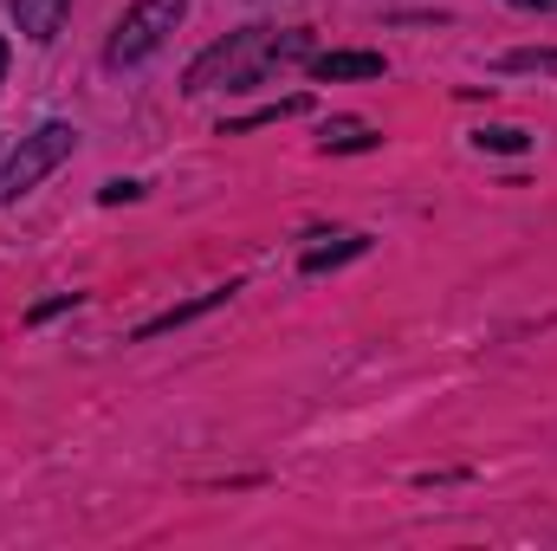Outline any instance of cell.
I'll use <instances>...</instances> for the list:
<instances>
[{
    "mask_svg": "<svg viewBox=\"0 0 557 551\" xmlns=\"http://www.w3.org/2000/svg\"><path fill=\"white\" fill-rule=\"evenodd\" d=\"M311 52V33L298 26V33H273V26H240V33H227V39H214L195 65H188V78H182V91L188 98H201V91H247V85H260L273 65H292V59H305Z\"/></svg>",
    "mask_w": 557,
    "mask_h": 551,
    "instance_id": "1",
    "label": "cell"
},
{
    "mask_svg": "<svg viewBox=\"0 0 557 551\" xmlns=\"http://www.w3.org/2000/svg\"><path fill=\"white\" fill-rule=\"evenodd\" d=\"M72 149H78V131L72 124H39L33 137H20V149L0 162V208H13L20 195H33Z\"/></svg>",
    "mask_w": 557,
    "mask_h": 551,
    "instance_id": "2",
    "label": "cell"
},
{
    "mask_svg": "<svg viewBox=\"0 0 557 551\" xmlns=\"http://www.w3.org/2000/svg\"><path fill=\"white\" fill-rule=\"evenodd\" d=\"M182 13H188V0H137L117 26H111V39H104V65H143L175 26H182Z\"/></svg>",
    "mask_w": 557,
    "mask_h": 551,
    "instance_id": "3",
    "label": "cell"
},
{
    "mask_svg": "<svg viewBox=\"0 0 557 551\" xmlns=\"http://www.w3.org/2000/svg\"><path fill=\"white\" fill-rule=\"evenodd\" d=\"M7 13H13V26H20L33 46H46V39H59L72 0H7Z\"/></svg>",
    "mask_w": 557,
    "mask_h": 551,
    "instance_id": "4",
    "label": "cell"
},
{
    "mask_svg": "<svg viewBox=\"0 0 557 551\" xmlns=\"http://www.w3.org/2000/svg\"><path fill=\"white\" fill-rule=\"evenodd\" d=\"M227 298H234V285H214V292H201V298H188V305H169V311L143 318V325H137V344L162 338V331H175V325H195L201 311H214V305H227Z\"/></svg>",
    "mask_w": 557,
    "mask_h": 551,
    "instance_id": "5",
    "label": "cell"
},
{
    "mask_svg": "<svg viewBox=\"0 0 557 551\" xmlns=\"http://www.w3.org/2000/svg\"><path fill=\"white\" fill-rule=\"evenodd\" d=\"M311 72L331 85V78H383V52H324L311 59Z\"/></svg>",
    "mask_w": 557,
    "mask_h": 551,
    "instance_id": "6",
    "label": "cell"
},
{
    "mask_svg": "<svg viewBox=\"0 0 557 551\" xmlns=\"http://www.w3.org/2000/svg\"><path fill=\"white\" fill-rule=\"evenodd\" d=\"M363 247H370L363 234H337L331 247H311V254H305V273H324V267H337V260H357Z\"/></svg>",
    "mask_w": 557,
    "mask_h": 551,
    "instance_id": "7",
    "label": "cell"
},
{
    "mask_svg": "<svg viewBox=\"0 0 557 551\" xmlns=\"http://www.w3.org/2000/svg\"><path fill=\"white\" fill-rule=\"evenodd\" d=\"M376 143V131L363 124V118H337L331 131H324V149H370Z\"/></svg>",
    "mask_w": 557,
    "mask_h": 551,
    "instance_id": "8",
    "label": "cell"
},
{
    "mask_svg": "<svg viewBox=\"0 0 557 551\" xmlns=\"http://www.w3.org/2000/svg\"><path fill=\"white\" fill-rule=\"evenodd\" d=\"M506 72H557V52H506Z\"/></svg>",
    "mask_w": 557,
    "mask_h": 551,
    "instance_id": "9",
    "label": "cell"
},
{
    "mask_svg": "<svg viewBox=\"0 0 557 551\" xmlns=\"http://www.w3.org/2000/svg\"><path fill=\"white\" fill-rule=\"evenodd\" d=\"M480 149H506V156H512V149H525V131H512V124H499V131H480Z\"/></svg>",
    "mask_w": 557,
    "mask_h": 551,
    "instance_id": "10",
    "label": "cell"
},
{
    "mask_svg": "<svg viewBox=\"0 0 557 551\" xmlns=\"http://www.w3.org/2000/svg\"><path fill=\"white\" fill-rule=\"evenodd\" d=\"M137 195H143V182H104L98 201H137Z\"/></svg>",
    "mask_w": 557,
    "mask_h": 551,
    "instance_id": "11",
    "label": "cell"
},
{
    "mask_svg": "<svg viewBox=\"0 0 557 551\" xmlns=\"http://www.w3.org/2000/svg\"><path fill=\"white\" fill-rule=\"evenodd\" d=\"M506 7H525V13H557V0H506Z\"/></svg>",
    "mask_w": 557,
    "mask_h": 551,
    "instance_id": "12",
    "label": "cell"
},
{
    "mask_svg": "<svg viewBox=\"0 0 557 551\" xmlns=\"http://www.w3.org/2000/svg\"><path fill=\"white\" fill-rule=\"evenodd\" d=\"M0 78H7V39H0Z\"/></svg>",
    "mask_w": 557,
    "mask_h": 551,
    "instance_id": "13",
    "label": "cell"
}]
</instances>
